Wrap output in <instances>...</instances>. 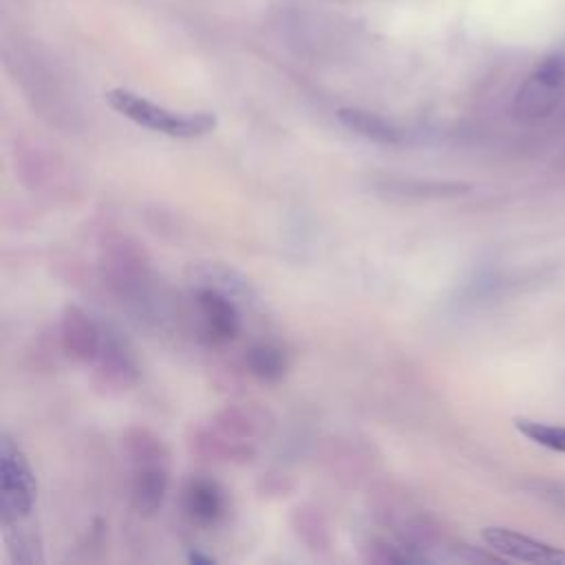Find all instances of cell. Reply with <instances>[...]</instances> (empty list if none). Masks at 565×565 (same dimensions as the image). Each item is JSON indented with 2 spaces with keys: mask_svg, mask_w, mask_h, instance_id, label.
Masks as SVG:
<instances>
[{
  "mask_svg": "<svg viewBox=\"0 0 565 565\" xmlns=\"http://www.w3.org/2000/svg\"><path fill=\"white\" fill-rule=\"evenodd\" d=\"M108 106L121 117L135 121L141 128L174 137L194 139L212 132L216 128V115L212 113H177L168 110L152 99L137 95L128 88H110L106 95Z\"/></svg>",
  "mask_w": 565,
  "mask_h": 565,
  "instance_id": "obj_1",
  "label": "cell"
},
{
  "mask_svg": "<svg viewBox=\"0 0 565 565\" xmlns=\"http://www.w3.org/2000/svg\"><path fill=\"white\" fill-rule=\"evenodd\" d=\"M128 450L135 463L132 503L139 514L152 516L168 492V455L161 441L141 428L130 433Z\"/></svg>",
  "mask_w": 565,
  "mask_h": 565,
  "instance_id": "obj_2",
  "label": "cell"
},
{
  "mask_svg": "<svg viewBox=\"0 0 565 565\" xmlns=\"http://www.w3.org/2000/svg\"><path fill=\"white\" fill-rule=\"evenodd\" d=\"M35 475L20 446L2 435L0 441V514L2 523L11 525L24 519L35 503Z\"/></svg>",
  "mask_w": 565,
  "mask_h": 565,
  "instance_id": "obj_3",
  "label": "cell"
},
{
  "mask_svg": "<svg viewBox=\"0 0 565 565\" xmlns=\"http://www.w3.org/2000/svg\"><path fill=\"white\" fill-rule=\"evenodd\" d=\"M565 95V55L545 57L519 86L514 95V115L521 121L547 117Z\"/></svg>",
  "mask_w": 565,
  "mask_h": 565,
  "instance_id": "obj_4",
  "label": "cell"
},
{
  "mask_svg": "<svg viewBox=\"0 0 565 565\" xmlns=\"http://www.w3.org/2000/svg\"><path fill=\"white\" fill-rule=\"evenodd\" d=\"M483 543L503 558H514L521 563H536V565H565V552L550 543L536 541L523 532L488 525L481 530Z\"/></svg>",
  "mask_w": 565,
  "mask_h": 565,
  "instance_id": "obj_5",
  "label": "cell"
},
{
  "mask_svg": "<svg viewBox=\"0 0 565 565\" xmlns=\"http://www.w3.org/2000/svg\"><path fill=\"white\" fill-rule=\"evenodd\" d=\"M104 329L79 307L68 305L62 313V347L77 362H95Z\"/></svg>",
  "mask_w": 565,
  "mask_h": 565,
  "instance_id": "obj_6",
  "label": "cell"
},
{
  "mask_svg": "<svg viewBox=\"0 0 565 565\" xmlns=\"http://www.w3.org/2000/svg\"><path fill=\"white\" fill-rule=\"evenodd\" d=\"M196 302L205 322V331L214 342H230L238 335L241 316L230 298L216 289H201L196 294Z\"/></svg>",
  "mask_w": 565,
  "mask_h": 565,
  "instance_id": "obj_7",
  "label": "cell"
},
{
  "mask_svg": "<svg viewBox=\"0 0 565 565\" xmlns=\"http://www.w3.org/2000/svg\"><path fill=\"white\" fill-rule=\"evenodd\" d=\"M338 119L342 121V126H347L355 135L382 146H397L406 137L397 124L384 119L377 113H369L360 108H340Z\"/></svg>",
  "mask_w": 565,
  "mask_h": 565,
  "instance_id": "obj_8",
  "label": "cell"
},
{
  "mask_svg": "<svg viewBox=\"0 0 565 565\" xmlns=\"http://www.w3.org/2000/svg\"><path fill=\"white\" fill-rule=\"evenodd\" d=\"M95 362H99V373L106 377V382L115 386H130L137 380L135 358L115 333L104 331Z\"/></svg>",
  "mask_w": 565,
  "mask_h": 565,
  "instance_id": "obj_9",
  "label": "cell"
},
{
  "mask_svg": "<svg viewBox=\"0 0 565 565\" xmlns=\"http://www.w3.org/2000/svg\"><path fill=\"white\" fill-rule=\"evenodd\" d=\"M185 512L203 525L216 523L225 514V492L210 479H192L185 488Z\"/></svg>",
  "mask_w": 565,
  "mask_h": 565,
  "instance_id": "obj_10",
  "label": "cell"
},
{
  "mask_svg": "<svg viewBox=\"0 0 565 565\" xmlns=\"http://www.w3.org/2000/svg\"><path fill=\"white\" fill-rule=\"evenodd\" d=\"M245 364L249 369V373L263 382H276L285 375L287 362L285 355L278 347L267 344V342H258L252 344L245 353Z\"/></svg>",
  "mask_w": 565,
  "mask_h": 565,
  "instance_id": "obj_11",
  "label": "cell"
},
{
  "mask_svg": "<svg viewBox=\"0 0 565 565\" xmlns=\"http://www.w3.org/2000/svg\"><path fill=\"white\" fill-rule=\"evenodd\" d=\"M514 428L532 444L547 448L552 452L565 455V426L552 424V422H541V419H530V417H516Z\"/></svg>",
  "mask_w": 565,
  "mask_h": 565,
  "instance_id": "obj_12",
  "label": "cell"
},
{
  "mask_svg": "<svg viewBox=\"0 0 565 565\" xmlns=\"http://www.w3.org/2000/svg\"><path fill=\"white\" fill-rule=\"evenodd\" d=\"M468 190L463 183H439V181H393L388 183V192L402 194V196H446V194H459Z\"/></svg>",
  "mask_w": 565,
  "mask_h": 565,
  "instance_id": "obj_13",
  "label": "cell"
},
{
  "mask_svg": "<svg viewBox=\"0 0 565 565\" xmlns=\"http://www.w3.org/2000/svg\"><path fill=\"white\" fill-rule=\"evenodd\" d=\"M532 492L552 508L565 512V481H536L532 486Z\"/></svg>",
  "mask_w": 565,
  "mask_h": 565,
  "instance_id": "obj_14",
  "label": "cell"
},
{
  "mask_svg": "<svg viewBox=\"0 0 565 565\" xmlns=\"http://www.w3.org/2000/svg\"><path fill=\"white\" fill-rule=\"evenodd\" d=\"M188 561H190V563H194V565H212V563H216V558H214V556L201 554V552H196V550L188 554Z\"/></svg>",
  "mask_w": 565,
  "mask_h": 565,
  "instance_id": "obj_15",
  "label": "cell"
}]
</instances>
